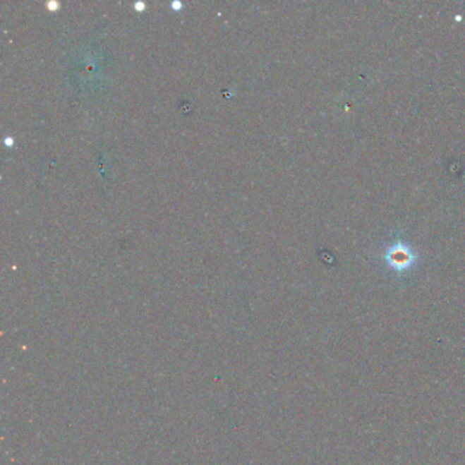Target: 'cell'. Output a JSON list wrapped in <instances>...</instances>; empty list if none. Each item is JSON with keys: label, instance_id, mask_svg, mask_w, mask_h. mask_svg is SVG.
I'll use <instances>...</instances> for the list:
<instances>
[{"label": "cell", "instance_id": "6da1fadb", "mask_svg": "<svg viewBox=\"0 0 465 465\" xmlns=\"http://www.w3.org/2000/svg\"><path fill=\"white\" fill-rule=\"evenodd\" d=\"M386 260L393 269L405 270L412 265L415 257L408 247H405L403 244H396L387 251Z\"/></svg>", "mask_w": 465, "mask_h": 465}]
</instances>
